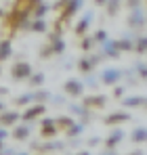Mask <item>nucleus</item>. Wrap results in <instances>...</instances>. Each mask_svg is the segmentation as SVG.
Returning a JSON list of instances; mask_svg holds the SVG:
<instances>
[{"label": "nucleus", "mask_w": 147, "mask_h": 155, "mask_svg": "<svg viewBox=\"0 0 147 155\" xmlns=\"http://www.w3.org/2000/svg\"><path fill=\"white\" fill-rule=\"evenodd\" d=\"M139 48H141V51H145V48H147V40H143V42H141V46H139Z\"/></svg>", "instance_id": "6"}, {"label": "nucleus", "mask_w": 147, "mask_h": 155, "mask_svg": "<svg viewBox=\"0 0 147 155\" xmlns=\"http://www.w3.org/2000/svg\"><path fill=\"white\" fill-rule=\"evenodd\" d=\"M67 90H70V92H80V86L74 84V82H70V84H67Z\"/></svg>", "instance_id": "4"}, {"label": "nucleus", "mask_w": 147, "mask_h": 155, "mask_svg": "<svg viewBox=\"0 0 147 155\" xmlns=\"http://www.w3.org/2000/svg\"><path fill=\"white\" fill-rule=\"evenodd\" d=\"M82 155H86V153H82Z\"/></svg>", "instance_id": "7"}, {"label": "nucleus", "mask_w": 147, "mask_h": 155, "mask_svg": "<svg viewBox=\"0 0 147 155\" xmlns=\"http://www.w3.org/2000/svg\"><path fill=\"white\" fill-rule=\"evenodd\" d=\"M118 71H105V82H116L118 80Z\"/></svg>", "instance_id": "2"}, {"label": "nucleus", "mask_w": 147, "mask_h": 155, "mask_svg": "<svg viewBox=\"0 0 147 155\" xmlns=\"http://www.w3.org/2000/svg\"><path fill=\"white\" fill-rule=\"evenodd\" d=\"M147 138V130H137L135 132V140H145Z\"/></svg>", "instance_id": "3"}, {"label": "nucleus", "mask_w": 147, "mask_h": 155, "mask_svg": "<svg viewBox=\"0 0 147 155\" xmlns=\"http://www.w3.org/2000/svg\"><path fill=\"white\" fill-rule=\"evenodd\" d=\"M27 74H29V67H27V65H17V67H15V76L19 78V76H27Z\"/></svg>", "instance_id": "1"}, {"label": "nucleus", "mask_w": 147, "mask_h": 155, "mask_svg": "<svg viewBox=\"0 0 147 155\" xmlns=\"http://www.w3.org/2000/svg\"><path fill=\"white\" fill-rule=\"evenodd\" d=\"M4 54H9V44H6V42H4V46L0 48V59H2Z\"/></svg>", "instance_id": "5"}]
</instances>
